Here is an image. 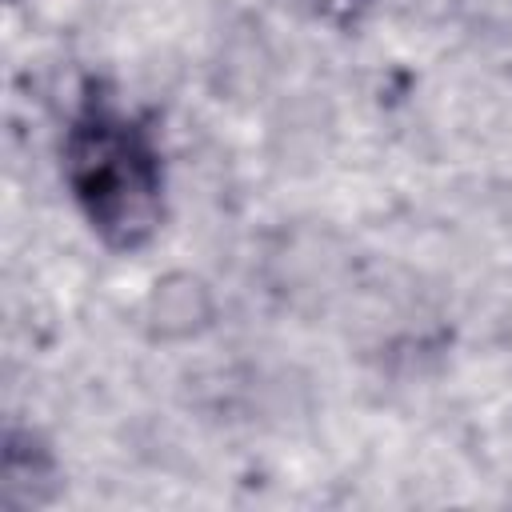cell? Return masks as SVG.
Wrapping results in <instances>:
<instances>
[{
  "instance_id": "cell-2",
  "label": "cell",
  "mask_w": 512,
  "mask_h": 512,
  "mask_svg": "<svg viewBox=\"0 0 512 512\" xmlns=\"http://www.w3.org/2000/svg\"><path fill=\"white\" fill-rule=\"evenodd\" d=\"M144 320L152 328L156 340H188L200 328H208L212 320V292L200 276L192 272H172L164 280H156L148 304H144Z\"/></svg>"
},
{
  "instance_id": "cell-1",
  "label": "cell",
  "mask_w": 512,
  "mask_h": 512,
  "mask_svg": "<svg viewBox=\"0 0 512 512\" xmlns=\"http://www.w3.org/2000/svg\"><path fill=\"white\" fill-rule=\"evenodd\" d=\"M68 184L92 228L116 244L136 248L160 224V156L144 128L128 116L92 108L68 132Z\"/></svg>"
}]
</instances>
